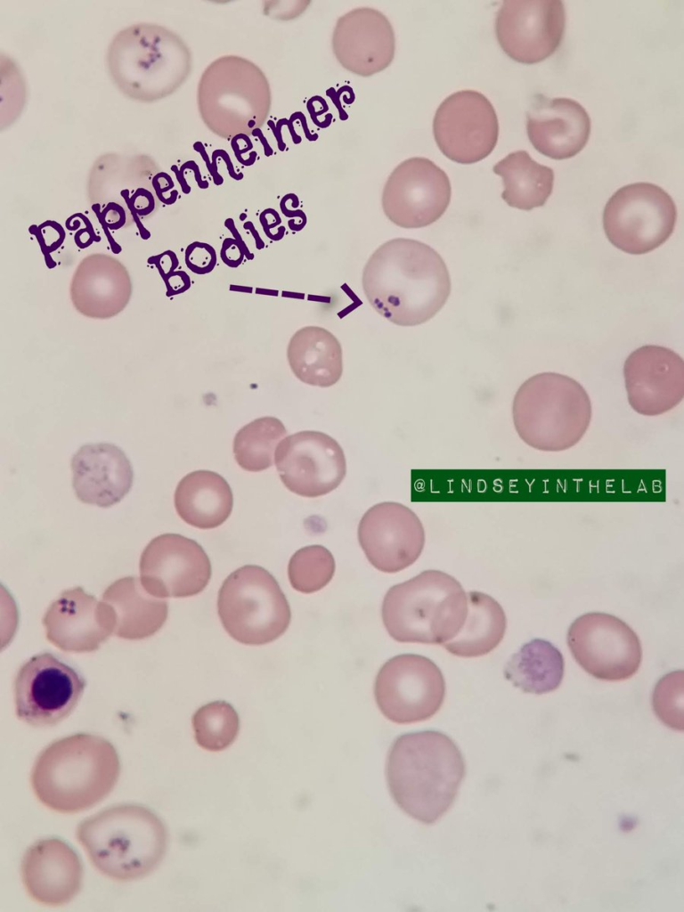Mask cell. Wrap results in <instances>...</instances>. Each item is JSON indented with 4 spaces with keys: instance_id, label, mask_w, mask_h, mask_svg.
<instances>
[{
    "instance_id": "5b68a950",
    "label": "cell",
    "mask_w": 684,
    "mask_h": 912,
    "mask_svg": "<svg viewBox=\"0 0 684 912\" xmlns=\"http://www.w3.org/2000/svg\"><path fill=\"white\" fill-rule=\"evenodd\" d=\"M191 53L170 29L153 23L129 26L113 37L107 66L123 94L151 102L172 94L191 70Z\"/></svg>"
},
{
    "instance_id": "52a82bcc",
    "label": "cell",
    "mask_w": 684,
    "mask_h": 912,
    "mask_svg": "<svg viewBox=\"0 0 684 912\" xmlns=\"http://www.w3.org/2000/svg\"><path fill=\"white\" fill-rule=\"evenodd\" d=\"M589 395L575 379L555 372L536 374L517 389L512 404L519 437L543 452L574 446L591 420Z\"/></svg>"
},
{
    "instance_id": "8d00e7d4",
    "label": "cell",
    "mask_w": 684,
    "mask_h": 912,
    "mask_svg": "<svg viewBox=\"0 0 684 912\" xmlns=\"http://www.w3.org/2000/svg\"><path fill=\"white\" fill-rule=\"evenodd\" d=\"M185 264L193 273L204 274L209 273L216 265L214 248L203 242H193L185 250Z\"/></svg>"
},
{
    "instance_id": "74e56055",
    "label": "cell",
    "mask_w": 684,
    "mask_h": 912,
    "mask_svg": "<svg viewBox=\"0 0 684 912\" xmlns=\"http://www.w3.org/2000/svg\"><path fill=\"white\" fill-rule=\"evenodd\" d=\"M120 195L125 200L128 209L135 212L139 216H147L155 208L156 201L153 194L143 187H140L132 197H129L127 189H123Z\"/></svg>"
},
{
    "instance_id": "836d02e7",
    "label": "cell",
    "mask_w": 684,
    "mask_h": 912,
    "mask_svg": "<svg viewBox=\"0 0 684 912\" xmlns=\"http://www.w3.org/2000/svg\"><path fill=\"white\" fill-rule=\"evenodd\" d=\"M335 573L331 552L322 545L297 550L290 558L288 576L291 586L302 593H313L325 587Z\"/></svg>"
},
{
    "instance_id": "ffe728a7",
    "label": "cell",
    "mask_w": 684,
    "mask_h": 912,
    "mask_svg": "<svg viewBox=\"0 0 684 912\" xmlns=\"http://www.w3.org/2000/svg\"><path fill=\"white\" fill-rule=\"evenodd\" d=\"M623 377L628 402L639 414L656 416L684 397V362L674 351L643 346L626 359Z\"/></svg>"
},
{
    "instance_id": "e575fe53",
    "label": "cell",
    "mask_w": 684,
    "mask_h": 912,
    "mask_svg": "<svg viewBox=\"0 0 684 912\" xmlns=\"http://www.w3.org/2000/svg\"><path fill=\"white\" fill-rule=\"evenodd\" d=\"M656 715L667 727L683 730L684 672L674 671L662 677L652 695Z\"/></svg>"
},
{
    "instance_id": "cb8c5ba5",
    "label": "cell",
    "mask_w": 684,
    "mask_h": 912,
    "mask_svg": "<svg viewBox=\"0 0 684 912\" xmlns=\"http://www.w3.org/2000/svg\"><path fill=\"white\" fill-rule=\"evenodd\" d=\"M526 119L532 145L554 159L574 157L584 148L590 136V117L572 99L537 94L530 104Z\"/></svg>"
},
{
    "instance_id": "8fae6325",
    "label": "cell",
    "mask_w": 684,
    "mask_h": 912,
    "mask_svg": "<svg viewBox=\"0 0 684 912\" xmlns=\"http://www.w3.org/2000/svg\"><path fill=\"white\" fill-rule=\"evenodd\" d=\"M374 696L382 714L398 724L426 721L441 708L445 681L439 667L429 658L403 654L379 669Z\"/></svg>"
},
{
    "instance_id": "d6a6232c",
    "label": "cell",
    "mask_w": 684,
    "mask_h": 912,
    "mask_svg": "<svg viewBox=\"0 0 684 912\" xmlns=\"http://www.w3.org/2000/svg\"><path fill=\"white\" fill-rule=\"evenodd\" d=\"M197 744L208 751H222L236 739L240 720L235 709L225 701H215L198 709L192 717Z\"/></svg>"
},
{
    "instance_id": "603a6c76",
    "label": "cell",
    "mask_w": 684,
    "mask_h": 912,
    "mask_svg": "<svg viewBox=\"0 0 684 912\" xmlns=\"http://www.w3.org/2000/svg\"><path fill=\"white\" fill-rule=\"evenodd\" d=\"M20 873L29 897L47 906L69 903L82 886L81 860L58 838L42 839L29 846L22 857Z\"/></svg>"
},
{
    "instance_id": "83f0119b",
    "label": "cell",
    "mask_w": 684,
    "mask_h": 912,
    "mask_svg": "<svg viewBox=\"0 0 684 912\" xmlns=\"http://www.w3.org/2000/svg\"><path fill=\"white\" fill-rule=\"evenodd\" d=\"M287 357L295 376L305 384L328 387L341 378L340 343L324 328L306 326L297 330L289 342Z\"/></svg>"
},
{
    "instance_id": "1f68e13d",
    "label": "cell",
    "mask_w": 684,
    "mask_h": 912,
    "mask_svg": "<svg viewBox=\"0 0 684 912\" xmlns=\"http://www.w3.org/2000/svg\"><path fill=\"white\" fill-rule=\"evenodd\" d=\"M283 423L274 417H262L242 427L233 440V453L238 465L247 471L258 472L273 464L275 450L286 436Z\"/></svg>"
},
{
    "instance_id": "7402d4cb",
    "label": "cell",
    "mask_w": 684,
    "mask_h": 912,
    "mask_svg": "<svg viewBox=\"0 0 684 912\" xmlns=\"http://www.w3.org/2000/svg\"><path fill=\"white\" fill-rule=\"evenodd\" d=\"M47 639L65 652L97 650L113 634L108 606L77 587L63 591L43 619Z\"/></svg>"
},
{
    "instance_id": "44dd1931",
    "label": "cell",
    "mask_w": 684,
    "mask_h": 912,
    "mask_svg": "<svg viewBox=\"0 0 684 912\" xmlns=\"http://www.w3.org/2000/svg\"><path fill=\"white\" fill-rule=\"evenodd\" d=\"M393 27L379 11L355 8L341 16L332 36L333 53L347 70L363 77L382 71L392 62Z\"/></svg>"
},
{
    "instance_id": "f546056e",
    "label": "cell",
    "mask_w": 684,
    "mask_h": 912,
    "mask_svg": "<svg viewBox=\"0 0 684 912\" xmlns=\"http://www.w3.org/2000/svg\"><path fill=\"white\" fill-rule=\"evenodd\" d=\"M565 661L550 642L533 639L513 654L503 669L504 677L525 693L544 694L562 682Z\"/></svg>"
},
{
    "instance_id": "7a4b0ae2",
    "label": "cell",
    "mask_w": 684,
    "mask_h": 912,
    "mask_svg": "<svg viewBox=\"0 0 684 912\" xmlns=\"http://www.w3.org/2000/svg\"><path fill=\"white\" fill-rule=\"evenodd\" d=\"M466 771L451 737L435 730L403 734L391 745L386 775L398 807L424 824H433L452 805Z\"/></svg>"
},
{
    "instance_id": "4316f807",
    "label": "cell",
    "mask_w": 684,
    "mask_h": 912,
    "mask_svg": "<svg viewBox=\"0 0 684 912\" xmlns=\"http://www.w3.org/2000/svg\"><path fill=\"white\" fill-rule=\"evenodd\" d=\"M174 503L177 514L185 523L200 529H212L230 517L233 496L229 484L221 475L209 470H196L180 480Z\"/></svg>"
},
{
    "instance_id": "ba28073f",
    "label": "cell",
    "mask_w": 684,
    "mask_h": 912,
    "mask_svg": "<svg viewBox=\"0 0 684 912\" xmlns=\"http://www.w3.org/2000/svg\"><path fill=\"white\" fill-rule=\"evenodd\" d=\"M200 117L222 138L249 134L271 110V89L262 69L240 56L226 55L203 71L197 91Z\"/></svg>"
},
{
    "instance_id": "9a60e30c",
    "label": "cell",
    "mask_w": 684,
    "mask_h": 912,
    "mask_svg": "<svg viewBox=\"0 0 684 912\" xmlns=\"http://www.w3.org/2000/svg\"><path fill=\"white\" fill-rule=\"evenodd\" d=\"M451 183L446 173L428 159L414 157L390 174L382 192L387 217L403 228L432 224L447 209Z\"/></svg>"
},
{
    "instance_id": "6da1fadb",
    "label": "cell",
    "mask_w": 684,
    "mask_h": 912,
    "mask_svg": "<svg viewBox=\"0 0 684 912\" xmlns=\"http://www.w3.org/2000/svg\"><path fill=\"white\" fill-rule=\"evenodd\" d=\"M362 288L370 305L400 326H416L433 318L451 293V278L442 256L421 241L395 238L379 246L362 272Z\"/></svg>"
},
{
    "instance_id": "8992f818",
    "label": "cell",
    "mask_w": 684,
    "mask_h": 912,
    "mask_svg": "<svg viewBox=\"0 0 684 912\" xmlns=\"http://www.w3.org/2000/svg\"><path fill=\"white\" fill-rule=\"evenodd\" d=\"M468 597L452 575L427 570L392 586L382 603V620L399 642L444 645L461 630Z\"/></svg>"
},
{
    "instance_id": "4fadbf2b",
    "label": "cell",
    "mask_w": 684,
    "mask_h": 912,
    "mask_svg": "<svg viewBox=\"0 0 684 912\" xmlns=\"http://www.w3.org/2000/svg\"><path fill=\"white\" fill-rule=\"evenodd\" d=\"M85 688V679L53 654L34 656L15 678L16 715L34 727L53 726L71 713Z\"/></svg>"
},
{
    "instance_id": "484cf974",
    "label": "cell",
    "mask_w": 684,
    "mask_h": 912,
    "mask_svg": "<svg viewBox=\"0 0 684 912\" xmlns=\"http://www.w3.org/2000/svg\"><path fill=\"white\" fill-rule=\"evenodd\" d=\"M102 600L111 614L113 634L125 639L152 636L167 618V601L150 593L137 577L117 580L105 590Z\"/></svg>"
},
{
    "instance_id": "ac0fdd59",
    "label": "cell",
    "mask_w": 684,
    "mask_h": 912,
    "mask_svg": "<svg viewBox=\"0 0 684 912\" xmlns=\"http://www.w3.org/2000/svg\"><path fill=\"white\" fill-rule=\"evenodd\" d=\"M140 580L158 598H185L201 592L211 577L210 560L194 540L177 533L152 539L140 558Z\"/></svg>"
},
{
    "instance_id": "277c9868",
    "label": "cell",
    "mask_w": 684,
    "mask_h": 912,
    "mask_svg": "<svg viewBox=\"0 0 684 912\" xmlns=\"http://www.w3.org/2000/svg\"><path fill=\"white\" fill-rule=\"evenodd\" d=\"M76 836L94 867L119 882L152 873L168 843L161 818L138 804L112 806L86 818L77 826Z\"/></svg>"
},
{
    "instance_id": "2e32d148",
    "label": "cell",
    "mask_w": 684,
    "mask_h": 912,
    "mask_svg": "<svg viewBox=\"0 0 684 912\" xmlns=\"http://www.w3.org/2000/svg\"><path fill=\"white\" fill-rule=\"evenodd\" d=\"M274 460L285 486L303 497L314 498L332 492L346 473L341 446L319 431H300L282 439Z\"/></svg>"
},
{
    "instance_id": "4dcf8cb0",
    "label": "cell",
    "mask_w": 684,
    "mask_h": 912,
    "mask_svg": "<svg viewBox=\"0 0 684 912\" xmlns=\"http://www.w3.org/2000/svg\"><path fill=\"white\" fill-rule=\"evenodd\" d=\"M493 170L501 176V198L512 208L530 210L542 207L552 192V168L540 165L525 151L509 153Z\"/></svg>"
},
{
    "instance_id": "9c48e42d",
    "label": "cell",
    "mask_w": 684,
    "mask_h": 912,
    "mask_svg": "<svg viewBox=\"0 0 684 912\" xmlns=\"http://www.w3.org/2000/svg\"><path fill=\"white\" fill-rule=\"evenodd\" d=\"M217 610L227 633L245 645H264L281 636L291 614L275 578L265 568L247 565L223 582Z\"/></svg>"
},
{
    "instance_id": "d590c367",
    "label": "cell",
    "mask_w": 684,
    "mask_h": 912,
    "mask_svg": "<svg viewBox=\"0 0 684 912\" xmlns=\"http://www.w3.org/2000/svg\"><path fill=\"white\" fill-rule=\"evenodd\" d=\"M29 232L36 236L41 247L48 268H53L56 263L50 253L59 248L64 241L65 232L55 221H45L40 225H31Z\"/></svg>"
},
{
    "instance_id": "d6986e66",
    "label": "cell",
    "mask_w": 684,
    "mask_h": 912,
    "mask_svg": "<svg viewBox=\"0 0 684 912\" xmlns=\"http://www.w3.org/2000/svg\"><path fill=\"white\" fill-rule=\"evenodd\" d=\"M358 541L375 568L396 573L419 558L425 544V532L411 509L386 501L364 513L358 525Z\"/></svg>"
},
{
    "instance_id": "60d3db41",
    "label": "cell",
    "mask_w": 684,
    "mask_h": 912,
    "mask_svg": "<svg viewBox=\"0 0 684 912\" xmlns=\"http://www.w3.org/2000/svg\"><path fill=\"white\" fill-rule=\"evenodd\" d=\"M148 263L154 265L157 267L162 278H165L167 274L173 273L174 269L178 265L175 255L174 252L169 250L149 257Z\"/></svg>"
},
{
    "instance_id": "3957f363",
    "label": "cell",
    "mask_w": 684,
    "mask_h": 912,
    "mask_svg": "<svg viewBox=\"0 0 684 912\" xmlns=\"http://www.w3.org/2000/svg\"><path fill=\"white\" fill-rule=\"evenodd\" d=\"M120 773L114 745L79 733L56 740L37 756L30 775L37 799L61 813L90 809L112 791Z\"/></svg>"
},
{
    "instance_id": "f35d334b",
    "label": "cell",
    "mask_w": 684,
    "mask_h": 912,
    "mask_svg": "<svg viewBox=\"0 0 684 912\" xmlns=\"http://www.w3.org/2000/svg\"><path fill=\"white\" fill-rule=\"evenodd\" d=\"M92 209L100 224H105L110 230H118L126 224V212L123 207L116 202H109L102 211H100V204L95 203Z\"/></svg>"
},
{
    "instance_id": "7c38bea8",
    "label": "cell",
    "mask_w": 684,
    "mask_h": 912,
    "mask_svg": "<svg viewBox=\"0 0 684 912\" xmlns=\"http://www.w3.org/2000/svg\"><path fill=\"white\" fill-rule=\"evenodd\" d=\"M566 641L579 665L596 679L623 680L639 668L642 648L636 632L615 615L593 612L579 616Z\"/></svg>"
},
{
    "instance_id": "d4e9b609",
    "label": "cell",
    "mask_w": 684,
    "mask_h": 912,
    "mask_svg": "<svg viewBox=\"0 0 684 912\" xmlns=\"http://www.w3.org/2000/svg\"><path fill=\"white\" fill-rule=\"evenodd\" d=\"M72 485L77 498L109 508L119 502L133 484V468L125 452L112 444L81 446L71 460Z\"/></svg>"
},
{
    "instance_id": "b9f144b4",
    "label": "cell",
    "mask_w": 684,
    "mask_h": 912,
    "mask_svg": "<svg viewBox=\"0 0 684 912\" xmlns=\"http://www.w3.org/2000/svg\"><path fill=\"white\" fill-rule=\"evenodd\" d=\"M101 237L97 236L94 229L85 227L75 234V243L80 248L89 247L94 241H100Z\"/></svg>"
},
{
    "instance_id": "ab89813d",
    "label": "cell",
    "mask_w": 684,
    "mask_h": 912,
    "mask_svg": "<svg viewBox=\"0 0 684 912\" xmlns=\"http://www.w3.org/2000/svg\"><path fill=\"white\" fill-rule=\"evenodd\" d=\"M167 286L168 297L182 293L190 287V278L183 271L173 272L163 278Z\"/></svg>"
},
{
    "instance_id": "5bb4252c",
    "label": "cell",
    "mask_w": 684,
    "mask_h": 912,
    "mask_svg": "<svg viewBox=\"0 0 684 912\" xmlns=\"http://www.w3.org/2000/svg\"><path fill=\"white\" fill-rule=\"evenodd\" d=\"M433 133L446 158L460 164H472L484 159L494 149L499 123L493 106L484 94L461 90L439 105Z\"/></svg>"
},
{
    "instance_id": "f1b7e54d",
    "label": "cell",
    "mask_w": 684,
    "mask_h": 912,
    "mask_svg": "<svg viewBox=\"0 0 684 912\" xmlns=\"http://www.w3.org/2000/svg\"><path fill=\"white\" fill-rule=\"evenodd\" d=\"M468 614L461 630L444 647L461 657H476L493 650L502 640L507 620L501 606L491 596L470 591Z\"/></svg>"
},
{
    "instance_id": "e0dca14e",
    "label": "cell",
    "mask_w": 684,
    "mask_h": 912,
    "mask_svg": "<svg viewBox=\"0 0 684 912\" xmlns=\"http://www.w3.org/2000/svg\"><path fill=\"white\" fill-rule=\"evenodd\" d=\"M566 11L560 0H506L496 13L495 34L506 54L525 64L542 61L559 46Z\"/></svg>"
},
{
    "instance_id": "30bf717a",
    "label": "cell",
    "mask_w": 684,
    "mask_h": 912,
    "mask_svg": "<svg viewBox=\"0 0 684 912\" xmlns=\"http://www.w3.org/2000/svg\"><path fill=\"white\" fill-rule=\"evenodd\" d=\"M676 216L675 204L664 190L649 183H635L620 188L609 199L603 224L614 246L639 255L668 240Z\"/></svg>"
}]
</instances>
